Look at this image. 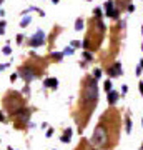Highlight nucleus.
Here are the masks:
<instances>
[{"label":"nucleus","instance_id":"nucleus-19","mask_svg":"<svg viewBox=\"0 0 143 150\" xmlns=\"http://www.w3.org/2000/svg\"><path fill=\"white\" fill-rule=\"evenodd\" d=\"M93 15L101 18V17H103V8H101V7H95V8H93Z\"/></svg>","mask_w":143,"mask_h":150},{"label":"nucleus","instance_id":"nucleus-42","mask_svg":"<svg viewBox=\"0 0 143 150\" xmlns=\"http://www.w3.org/2000/svg\"><path fill=\"white\" fill-rule=\"evenodd\" d=\"M88 2H92V0H88Z\"/></svg>","mask_w":143,"mask_h":150},{"label":"nucleus","instance_id":"nucleus-14","mask_svg":"<svg viewBox=\"0 0 143 150\" xmlns=\"http://www.w3.org/2000/svg\"><path fill=\"white\" fill-rule=\"evenodd\" d=\"M30 22H32V17H30V15H23V17H22V20H20V27L22 28L28 27V25H30Z\"/></svg>","mask_w":143,"mask_h":150},{"label":"nucleus","instance_id":"nucleus-26","mask_svg":"<svg viewBox=\"0 0 143 150\" xmlns=\"http://www.w3.org/2000/svg\"><path fill=\"white\" fill-rule=\"evenodd\" d=\"M70 47L72 48H82V42H78V40H72V42H70Z\"/></svg>","mask_w":143,"mask_h":150},{"label":"nucleus","instance_id":"nucleus-36","mask_svg":"<svg viewBox=\"0 0 143 150\" xmlns=\"http://www.w3.org/2000/svg\"><path fill=\"white\" fill-rule=\"evenodd\" d=\"M60 0H52V4H55V5H57V4H58Z\"/></svg>","mask_w":143,"mask_h":150},{"label":"nucleus","instance_id":"nucleus-17","mask_svg":"<svg viewBox=\"0 0 143 150\" xmlns=\"http://www.w3.org/2000/svg\"><path fill=\"white\" fill-rule=\"evenodd\" d=\"M82 57H83V62H93V55H92V52H88V50H83Z\"/></svg>","mask_w":143,"mask_h":150},{"label":"nucleus","instance_id":"nucleus-5","mask_svg":"<svg viewBox=\"0 0 143 150\" xmlns=\"http://www.w3.org/2000/svg\"><path fill=\"white\" fill-rule=\"evenodd\" d=\"M30 118H32V110L30 108H20L18 112L13 115V120H15V127L18 130H20V127H23V125H28V122H30Z\"/></svg>","mask_w":143,"mask_h":150},{"label":"nucleus","instance_id":"nucleus-34","mask_svg":"<svg viewBox=\"0 0 143 150\" xmlns=\"http://www.w3.org/2000/svg\"><path fill=\"white\" fill-rule=\"evenodd\" d=\"M35 12H37V13H38L40 17H45V12H43L42 8H38V7H37V8H35Z\"/></svg>","mask_w":143,"mask_h":150},{"label":"nucleus","instance_id":"nucleus-32","mask_svg":"<svg viewBox=\"0 0 143 150\" xmlns=\"http://www.w3.org/2000/svg\"><path fill=\"white\" fill-rule=\"evenodd\" d=\"M23 93H25V95H27V97L30 95V87H28V83H27V85H25V87H23Z\"/></svg>","mask_w":143,"mask_h":150},{"label":"nucleus","instance_id":"nucleus-7","mask_svg":"<svg viewBox=\"0 0 143 150\" xmlns=\"http://www.w3.org/2000/svg\"><path fill=\"white\" fill-rule=\"evenodd\" d=\"M45 40H47V38H45V32H43L42 28H38L37 32L30 37L28 45L32 48H38V47H42V45H45Z\"/></svg>","mask_w":143,"mask_h":150},{"label":"nucleus","instance_id":"nucleus-13","mask_svg":"<svg viewBox=\"0 0 143 150\" xmlns=\"http://www.w3.org/2000/svg\"><path fill=\"white\" fill-rule=\"evenodd\" d=\"M125 130H127V134L130 135L133 130V122H132V117H130V113L125 115Z\"/></svg>","mask_w":143,"mask_h":150},{"label":"nucleus","instance_id":"nucleus-1","mask_svg":"<svg viewBox=\"0 0 143 150\" xmlns=\"http://www.w3.org/2000/svg\"><path fill=\"white\" fill-rule=\"evenodd\" d=\"M98 102V80L93 77H87L83 80V90H82V102L80 105L85 107L90 103L92 107H95Z\"/></svg>","mask_w":143,"mask_h":150},{"label":"nucleus","instance_id":"nucleus-37","mask_svg":"<svg viewBox=\"0 0 143 150\" xmlns=\"http://www.w3.org/2000/svg\"><path fill=\"white\" fill-rule=\"evenodd\" d=\"M7 150H13V149H12V147H7Z\"/></svg>","mask_w":143,"mask_h":150},{"label":"nucleus","instance_id":"nucleus-28","mask_svg":"<svg viewBox=\"0 0 143 150\" xmlns=\"http://www.w3.org/2000/svg\"><path fill=\"white\" fill-rule=\"evenodd\" d=\"M125 8H127L128 13H133V12H135V5H133V4H128V5L125 7Z\"/></svg>","mask_w":143,"mask_h":150},{"label":"nucleus","instance_id":"nucleus-35","mask_svg":"<svg viewBox=\"0 0 143 150\" xmlns=\"http://www.w3.org/2000/svg\"><path fill=\"white\" fill-rule=\"evenodd\" d=\"M5 15V10H4V8H0V17H4Z\"/></svg>","mask_w":143,"mask_h":150},{"label":"nucleus","instance_id":"nucleus-30","mask_svg":"<svg viewBox=\"0 0 143 150\" xmlns=\"http://www.w3.org/2000/svg\"><path fill=\"white\" fill-rule=\"evenodd\" d=\"M52 135H53V129H52V127H48V130H45V137H47V139H50Z\"/></svg>","mask_w":143,"mask_h":150},{"label":"nucleus","instance_id":"nucleus-4","mask_svg":"<svg viewBox=\"0 0 143 150\" xmlns=\"http://www.w3.org/2000/svg\"><path fill=\"white\" fill-rule=\"evenodd\" d=\"M17 74H18V79H22L25 83H30V82H33V80L38 77V72L33 69L32 65H28V64H27V65H22Z\"/></svg>","mask_w":143,"mask_h":150},{"label":"nucleus","instance_id":"nucleus-24","mask_svg":"<svg viewBox=\"0 0 143 150\" xmlns=\"http://www.w3.org/2000/svg\"><path fill=\"white\" fill-rule=\"evenodd\" d=\"M5 27H7V22L2 18L0 20V35H5Z\"/></svg>","mask_w":143,"mask_h":150},{"label":"nucleus","instance_id":"nucleus-29","mask_svg":"<svg viewBox=\"0 0 143 150\" xmlns=\"http://www.w3.org/2000/svg\"><path fill=\"white\" fill-rule=\"evenodd\" d=\"M128 92V85H122V92H120V97H125Z\"/></svg>","mask_w":143,"mask_h":150},{"label":"nucleus","instance_id":"nucleus-20","mask_svg":"<svg viewBox=\"0 0 143 150\" xmlns=\"http://www.w3.org/2000/svg\"><path fill=\"white\" fill-rule=\"evenodd\" d=\"M101 75H103L101 69H95V70H93V79H95V80H100V79H101Z\"/></svg>","mask_w":143,"mask_h":150},{"label":"nucleus","instance_id":"nucleus-41","mask_svg":"<svg viewBox=\"0 0 143 150\" xmlns=\"http://www.w3.org/2000/svg\"><path fill=\"white\" fill-rule=\"evenodd\" d=\"M142 125H143V118H142Z\"/></svg>","mask_w":143,"mask_h":150},{"label":"nucleus","instance_id":"nucleus-27","mask_svg":"<svg viewBox=\"0 0 143 150\" xmlns=\"http://www.w3.org/2000/svg\"><path fill=\"white\" fill-rule=\"evenodd\" d=\"M8 67H10V62H5V64H0V74H2V72H4L5 69H8Z\"/></svg>","mask_w":143,"mask_h":150},{"label":"nucleus","instance_id":"nucleus-15","mask_svg":"<svg viewBox=\"0 0 143 150\" xmlns=\"http://www.w3.org/2000/svg\"><path fill=\"white\" fill-rule=\"evenodd\" d=\"M83 28H85V20L83 18H77V20H75V30H77V32H82Z\"/></svg>","mask_w":143,"mask_h":150},{"label":"nucleus","instance_id":"nucleus-33","mask_svg":"<svg viewBox=\"0 0 143 150\" xmlns=\"http://www.w3.org/2000/svg\"><path fill=\"white\" fill-rule=\"evenodd\" d=\"M17 79H18V74H17V72H15V74H12V75H10V82H12V83H13V82H15Z\"/></svg>","mask_w":143,"mask_h":150},{"label":"nucleus","instance_id":"nucleus-39","mask_svg":"<svg viewBox=\"0 0 143 150\" xmlns=\"http://www.w3.org/2000/svg\"><path fill=\"white\" fill-rule=\"evenodd\" d=\"M140 150H143V144H142V147H140Z\"/></svg>","mask_w":143,"mask_h":150},{"label":"nucleus","instance_id":"nucleus-9","mask_svg":"<svg viewBox=\"0 0 143 150\" xmlns=\"http://www.w3.org/2000/svg\"><path fill=\"white\" fill-rule=\"evenodd\" d=\"M118 100H120V92H117L115 88L106 93V102H108V105H117Z\"/></svg>","mask_w":143,"mask_h":150},{"label":"nucleus","instance_id":"nucleus-25","mask_svg":"<svg viewBox=\"0 0 143 150\" xmlns=\"http://www.w3.org/2000/svg\"><path fill=\"white\" fill-rule=\"evenodd\" d=\"M23 40H25V35H23V33H18V35L15 37V42H17V45H22V42H23Z\"/></svg>","mask_w":143,"mask_h":150},{"label":"nucleus","instance_id":"nucleus-43","mask_svg":"<svg viewBox=\"0 0 143 150\" xmlns=\"http://www.w3.org/2000/svg\"><path fill=\"white\" fill-rule=\"evenodd\" d=\"M0 142H2V140H0Z\"/></svg>","mask_w":143,"mask_h":150},{"label":"nucleus","instance_id":"nucleus-12","mask_svg":"<svg viewBox=\"0 0 143 150\" xmlns=\"http://www.w3.org/2000/svg\"><path fill=\"white\" fill-rule=\"evenodd\" d=\"M63 57H65L63 52H50V54H48V59L53 60V62H62Z\"/></svg>","mask_w":143,"mask_h":150},{"label":"nucleus","instance_id":"nucleus-44","mask_svg":"<svg viewBox=\"0 0 143 150\" xmlns=\"http://www.w3.org/2000/svg\"><path fill=\"white\" fill-rule=\"evenodd\" d=\"M53 150H55V149H53Z\"/></svg>","mask_w":143,"mask_h":150},{"label":"nucleus","instance_id":"nucleus-22","mask_svg":"<svg viewBox=\"0 0 143 150\" xmlns=\"http://www.w3.org/2000/svg\"><path fill=\"white\" fill-rule=\"evenodd\" d=\"M62 52H63V55H73V54H75V48H72V47L68 45V47H65Z\"/></svg>","mask_w":143,"mask_h":150},{"label":"nucleus","instance_id":"nucleus-6","mask_svg":"<svg viewBox=\"0 0 143 150\" xmlns=\"http://www.w3.org/2000/svg\"><path fill=\"white\" fill-rule=\"evenodd\" d=\"M103 12L105 15L111 20H120V8L117 7V2L115 0H106L105 5H103Z\"/></svg>","mask_w":143,"mask_h":150},{"label":"nucleus","instance_id":"nucleus-8","mask_svg":"<svg viewBox=\"0 0 143 150\" xmlns=\"http://www.w3.org/2000/svg\"><path fill=\"white\" fill-rule=\"evenodd\" d=\"M106 75H108V79H118V77H122L123 75L122 62H115L110 69L106 70Z\"/></svg>","mask_w":143,"mask_h":150},{"label":"nucleus","instance_id":"nucleus-23","mask_svg":"<svg viewBox=\"0 0 143 150\" xmlns=\"http://www.w3.org/2000/svg\"><path fill=\"white\" fill-rule=\"evenodd\" d=\"M8 122V117H7V113L4 110H0V123H7Z\"/></svg>","mask_w":143,"mask_h":150},{"label":"nucleus","instance_id":"nucleus-18","mask_svg":"<svg viewBox=\"0 0 143 150\" xmlns=\"http://www.w3.org/2000/svg\"><path fill=\"white\" fill-rule=\"evenodd\" d=\"M142 72H143V59L138 62L137 69H135V75H137V77H140V75H142Z\"/></svg>","mask_w":143,"mask_h":150},{"label":"nucleus","instance_id":"nucleus-2","mask_svg":"<svg viewBox=\"0 0 143 150\" xmlns=\"http://www.w3.org/2000/svg\"><path fill=\"white\" fill-rule=\"evenodd\" d=\"M23 107H27V102H25V98L22 97V93H18L15 90H10L8 93H5V97H4V108H5V112L12 118Z\"/></svg>","mask_w":143,"mask_h":150},{"label":"nucleus","instance_id":"nucleus-3","mask_svg":"<svg viewBox=\"0 0 143 150\" xmlns=\"http://www.w3.org/2000/svg\"><path fill=\"white\" fill-rule=\"evenodd\" d=\"M90 142L97 147H100V149H106L108 144H110V134H108V129H106L105 123H98L93 130V135H92Z\"/></svg>","mask_w":143,"mask_h":150},{"label":"nucleus","instance_id":"nucleus-21","mask_svg":"<svg viewBox=\"0 0 143 150\" xmlns=\"http://www.w3.org/2000/svg\"><path fill=\"white\" fill-rule=\"evenodd\" d=\"M2 54L4 55H12V48H10V45H4V47H2Z\"/></svg>","mask_w":143,"mask_h":150},{"label":"nucleus","instance_id":"nucleus-10","mask_svg":"<svg viewBox=\"0 0 143 150\" xmlns=\"http://www.w3.org/2000/svg\"><path fill=\"white\" fill-rule=\"evenodd\" d=\"M72 135H73V129L72 127H67L63 130V134L60 135V142L62 144H70L72 142Z\"/></svg>","mask_w":143,"mask_h":150},{"label":"nucleus","instance_id":"nucleus-40","mask_svg":"<svg viewBox=\"0 0 143 150\" xmlns=\"http://www.w3.org/2000/svg\"><path fill=\"white\" fill-rule=\"evenodd\" d=\"M142 35H143V25H142Z\"/></svg>","mask_w":143,"mask_h":150},{"label":"nucleus","instance_id":"nucleus-38","mask_svg":"<svg viewBox=\"0 0 143 150\" xmlns=\"http://www.w3.org/2000/svg\"><path fill=\"white\" fill-rule=\"evenodd\" d=\"M2 4H4V0H0V5H2Z\"/></svg>","mask_w":143,"mask_h":150},{"label":"nucleus","instance_id":"nucleus-16","mask_svg":"<svg viewBox=\"0 0 143 150\" xmlns=\"http://www.w3.org/2000/svg\"><path fill=\"white\" fill-rule=\"evenodd\" d=\"M103 90L108 93L110 90H113V83H111V79H106L105 82H103Z\"/></svg>","mask_w":143,"mask_h":150},{"label":"nucleus","instance_id":"nucleus-31","mask_svg":"<svg viewBox=\"0 0 143 150\" xmlns=\"http://www.w3.org/2000/svg\"><path fill=\"white\" fill-rule=\"evenodd\" d=\"M138 92H140V93H142V97H143V80L138 82Z\"/></svg>","mask_w":143,"mask_h":150},{"label":"nucleus","instance_id":"nucleus-11","mask_svg":"<svg viewBox=\"0 0 143 150\" xmlns=\"http://www.w3.org/2000/svg\"><path fill=\"white\" fill-rule=\"evenodd\" d=\"M43 87H45V88H52V90L58 88V79H55V77H47V79L43 80Z\"/></svg>","mask_w":143,"mask_h":150}]
</instances>
